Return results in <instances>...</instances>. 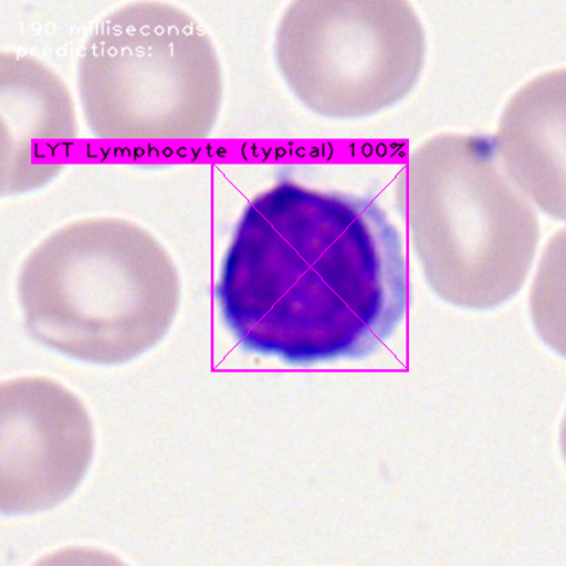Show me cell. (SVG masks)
Wrapping results in <instances>:
<instances>
[{
	"label": "cell",
	"instance_id": "1",
	"mask_svg": "<svg viewBox=\"0 0 566 566\" xmlns=\"http://www.w3.org/2000/svg\"><path fill=\"white\" fill-rule=\"evenodd\" d=\"M217 295L247 350L293 364L361 357L406 313L401 235L373 200L281 181L248 205Z\"/></svg>",
	"mask_w": 566,
	"mask_h": 566
},
{
	"label": "cell",
	"instance_id": "2",
	"mask_svg": "<svg viewBox=\"0 0 566 566\" xmlns=\"http://www.w3.org/2000/svg\"><path fill=\"white\" fill-rule=\"evenodd\" d=\"M30 335L95 364H123L158 345L179 310L168 251L134 222L87 219L35 247L19 276Z\"/></svg>",
	"mask_w": 566,
	"mask_h": 566
},
{
	"label": "cell",
	"instance_id": "3",
	"mask_svg": "<svg viewBox=\"0 0 566 566\" xmlns=\"http://www.w3.org/2000/svg\"><path fill=\"white\" fill-rule=\"evenodd\" d=\"M401 193L424 275L444 300L489 307L522 287L538 217L492 140L443 134L424 142L402 171Z\"/></svg>",
	"mask_w": 566,
	"mask_h": 566
},
{
	"label": "cell",
	"instance_id": "4",
	"mask_svg": "<svg viewBox=\"0 0 566 566\" xmlns=\"http://www.w3.org/2000/svg\"><path fill=\"white\" fill-rule=\"evenodd\" d=\"M81 105L103 139H200L222 101L209 33L164 2L124 4L95 28L78 65Z\"/></svg>",
	"mask_w": 566,
	"mask_h": 566
},
{
	"label": "cell",
	"instance_id": "5",
	"mask_svg": "<svg viewBox=\"0 0 566 566\" xmlns=\"http://www.w3.org/2000/svg\"><path fill=\"white\" fill-rule=\"evenodd\" d=\"M276 60L313 113L361 118L406 98L421 77L427 38L402 0H301L276 30Z\"/></svg>",
	"mask_w": 566,
	"mask_h": 566
},
{
	"label": "cell",
	"instance_id": "6",
	"mask_svg": "<svg viewBox=\"0 0 566 566\" xmlns=\"http://www.w3.org/2000/svg\"><path fill=\"white\" fill-rule=\"evenodd\" d=\"M94 452L84 403L62 384L22 377L0 388V507H55L83 482Z\"/></svg>",
	"mask_w": 566,
	"mask_h": 566
},
{
	"label": "cell",
	"instance_id": "7",
	"mask_svg": "<svg viewBox=\"0 0 566 566\" xmlns=\"http://www.w3.org/2000/svg\"><path fill=\"white\" fill-rule=\"evenodd\" d=\"M565 71L531 81L510 101L493 142L495 155L531 203L565 217Z\"/></svg>",
	"mask_w": 566,
	"mask_h": 566
},
{
	"label": "cell",
	"instance_id": "8",
	"mask_svg": "<svg viewBox=\"0 0 566 566\" xmlns=\"http://www.w3.org/2000/svg\"><path fill=\"white\" fill-rule=\"evenodd\" d=\"M2 62L3 125L10 124L2 144L3 189L18 191L48 179L35 159H49L55 145L75 138L73 99L63 81L42 63L10 54Z\"/></svg>",
	"mask_w": 566,
	"mask_h": 566
}]
</instances>
